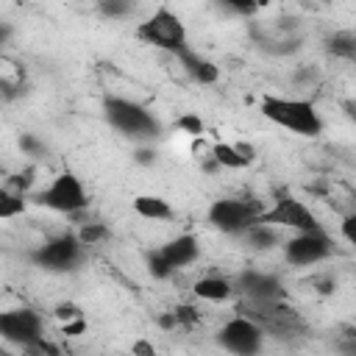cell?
Masks as SVG:
<instances>
[{"label": "cell", "mask_w": 356, "mask_h": 356, "mask_svg": "<svg viewBox=\"0 0 356 356\" xmlns=\"http://www.w3.org/2000/svg\"><path fill=\"white\" fill-rule=\"evenodd\" d=\"M339 234H342L345 242H350V245L356 248V209L348 211V214L342 217V222H339Z\"/></svg>", "instance_id": "cell-27"}, {"label": "cell", "mask_w": 356, "mask_h": 356, "mask_svg": "<svg viewBox=\"0 0 356 356\" xmlns=\"http://www.w3.org/2000/svg\"><path fill=\"white\" fill-rule=\"evenodd\" d=\"M108 236V228L103 225V222H83L81 228H78V239L83 242V245H97V242H103Z\"/></svg>", "instance_id": "cell-21"}, {"label": "cell", "mask_w": 356, "mask_h": 356, "mask_svg": "<svg viewBox=\"0 0 356 356\" xmlns=\"http://www.w3.org/2000/svg\"><path fill=\"white\" fill-rule=\"evenodd\" d=\"M0 337L8 345H17L28 353H39V348L47 342L44 339V323L39 312L22 306V309H8L0 314Z\"/></svg>", "instance_id": "cell-8"}, {"label": "cell", "mask_w": 356, "mask_h": 356, "mask_svg": "<svg viewBox=\"0 0 356 356\" xmlns=\"http://www.w3.org/2000/svg\"><path fill=\"white\" fill-rule=\"evenodd\" d=\"M259 111L273 125L295 134V136H320L323 134V117L314 108V103L303 97H281V95H264L259 103Z\"/></svg>", "instance_id": "cell-1"}, {"label": "cell", "mask_w": 356, "mask_h": 356, "mask_svg": "<svg viewBox=\"0 0 356 356\" xmlns=\"http://www.w3.org/2000/svg\"><path fill=\"white\" fill-rule=\"evenodd\" d=\"M103 114H106L108 125L114 131H120L122 136H128V139H153L161 131V125L150 114V108L131 100V97H120V95L106 97L103 100Z\"/></svg>", "instance_id": "cell-2"}, {"label": "cell", "mask_w": 356, "mask_h": 356, "mask_svg": "<svg viewBox=\"0 0 356 356\" xmlns=\"http://www.w3.org/2000/svg\"><path fill=\"white\" fill-rule=\"evenodd\" d=\"M234 292H236V281H231L225 275H203L195 281V295L209 303H222V300L234 298Z\"/></svg>", "instance_id": "cell-16"}, {"label": "cell", "mask_w": 356, "mask_h": 356, "mask_svg": "<svg viewBox=\"0 0 356 356\" xmlns=\"http://www.w3.org/2000/svg\"><path fill=\"white\" fill-rule=\"evenodd\" d=\"M159 325H161V328H167V331H170V328H178V323H175V314H172V312L161 314V317H159Z\"/></svg>", "instance_id": "cell-36"}, {"label": "cell", "mask_w": 356, "mask_h": 356, "mask_svg": "<svg viewBox=\"0 0 356 356\" xmlns=\"http://www.w3.org/2000/svg\"><path fill=\"white\" fill-rule=\"evenodd\" d=\"M261 331L264 337H273V339H298L306 325H303V317L286 303V300H273V303H245V312Z\"/></svg>", "instance_id": "cell-4"}, {"label": "cell", "mask_w": 356, "mask_h": 356, "mask_svg": "<svg viewBox=\"0 0 356 356\" xmlns=\"http://www.w3.org/2000/svg\"><path fill=\"white\" fill-rule=\"evenodd\" d=\"M245 239H248V245H250L253 250H273L275 245H281V234H278V228L264 225V222H256V225L245 234Z\"/></svg>", "instance_id": "cell-19"}, {"label": "cell", "mask_w": 356, "mask_h": 356, "mask_svg": "<svg viewBox=\"0 0 356 356\" xmlns=\"http://www.w3.org/2000/svg\"><path fill=\"white\" fill-rule=\"evenodd\" d=\"M236 292H242L248 298V303H273V300H284L286 289L281 284V278L275 273H264V270H245L236 275Z\"/></svg>", "instance_id": "cell-12"}, {"label": "cell", "mask_w": 356, "mask_h": 356, "mask_svg": "<svg viewBox=\"0 0 356 356\" xmlns=\"http://www.w3.org/2000/svg\"><path fill=\"white\" fill-rule=\"evenodd\" d=\"M97 11H100L103 17L117 19V17H128V14L134 11V6H131V3H122V0H103V3L97 6Z\"/></svg>", "instance_id": "cell-23"}, {"label": "cell", "mask_w": 356, "mask_h": 356, "mask_svg": "<svg viewBox=\"0 0 356 356\" xmlns=\"http://www.w3.org/2000/svg\"><path fill=\"white\" fill-rule=\"evenodd\" d=\"M259 222L273 225L278 231L286 228L292 234H320V231H325L323 222H320V217L303 200H298L295 195H278L273 200V206H267L261 211Z\"/></svg>", "instance_id": "cell-6"}, {"label": "cell", "mask_w": 356, "mask_h": 356, "mask_svg": "<svg viewBox=\"0 0 356 356\" xmlns=\"http://www.w3.org/2000/svg\"><path fill=\"white\" fill-rule=\"evenodd\" d=\"M22 209H25V195H19V192L3 186V189H0V217H3V220H11V217L22 214Z\"/></svg>", "instance_id": "cell-20"}, {"label": "cell", "mask_w": 356, "mask_h": 356, "mask_svg": "<svg viewBox=\"0 0 356 356\" xmlns=\"http://www.w3.org/2000/svg\"><path fill=\"white\" fill-rule=\"evenodd\" d=\"M334 256V242L325 231L320 234H292L284 239V259L292 267H314Z\"/></svg>", "instance_id": "cell-11"}, {"label": "cell", "mask_w": 356, "mask_h": 356, "mask_svg": "<svg viewBox=\"0 0 356 356\" xmlns=\"http://www.w3.org/2000/svg\"><path fill=\"white\" fill-rule=\"evenodd\" d=\"M136 36L156 47V50H164V53H172L175 58L189 47V36H186V25L181 22V17L167 8V6H159L147 19H142L136 25Z\"/></svg>", "instance_id": "cell-3"}, {"label": "cell", "mask_w": 356, "mask_h": 356, "mask_svg": "<svg viewBox=\"0 0 356 356\" xmlns=\"http://www.w3.org/2000/svg\"><path fill=\"white\" fill-rule=\"evenodd\" d=\"M19 147H22V153H25V156H31V159H42V156L47 153L44 142H42V139H36L33 134H22V136H19Z\"/></svg>", "instance_id": "cell-24"}, {"label": "cell", "mask_w": 356, "mask_h": 356, "mask_svg": "<svg viewBox=\"0 0 356 356\" xmlns=\"http://www.w3.org/2000/svg\"><path fill=\"white\" fill-rule=\"evenodd\" d=\"M222 8H228V11H234V14H253L256 11V6H250V3H225Z\"/></svg>", "instance_id": "cell-33"}, {"label": "cell", "mask_w": 356, "mask_h": 356, "mask_svg": "<svg viewBox=\"0 0 356 356\" xmlns=\"http://www.w3.org/2000/svg\"><path fill=\"white\" fill-rule=\"evenodd\" d=\"M134 211L142 220H156V222H164V220L172 217V206L161 195H136L134 197Z\"/></svg>", "instance_id": "cell-17"}, {"label": "cell", "mask_w": 356, "mask_h": 356, "mask_svg": "<svg viewBox=\"0 0 356 356\" xmlns=\"http://www.w3.org/2000/svg\"><path fill=\"white\" fill-rule=\"evenodd\" d=\"M134 161H136V164H153V161H156V150H153V147H139V150L134 153Z\"/></svg>", "instance_id": "cell-30"}, {"label": "cell", "mask_w": 356, "mask_h": 356, "mask_svg": "<svg viewBox=\"0 0 356 356\" xmlns=\"http://www.w3.org/2000/svg\"><path fill=\"white\" fill-rule=\"evenodd\" d=\"M172 314H175V323H178V325H195V323L200 320V312H197L195 306H189V303L175 306Z\"/></svg>", "instance_id": "cell-26"}, {"label": "cell", "mask_w": 356, "mask_h": 356, "mask_svg": "<svg viewBox=\"0 0 356 356\" xmlns=\"http://www.w3.org/2000/svg\"><path fill=\"white\" fill-rule=\"evenodd\" d=\"M325 50L342 61H356V31H337L325 39Z\"/></svg>", "instance_id": "cell-18"}, {"label": "cell", "mask_w": 356, "mask_h": 356, "mask_svg": "<svg viewBox=\"0 0 356 356\" xmlns=\"http://www.w3.org/2000/svg\"><path fill=\"white\" fill-rule=\"evenodd\" d=\"M339 108H342V114H345L350 122H356V100H353V97H345V100L339 103Z\"/></svg>", "instance_id": "cell-34"}, {"label": "cell", "mask_w": 356, "mask_h": 356, "mask_svg": "<svg viewBox=\"0 0 356 356\" xmlns=\"http://www.w3.org/2000/svg\"><path fill=\"white\" fill-rule=\"evenodd\" d=\"M58 317H61V320H67V323H70V320H75V317H81V312H78V309H75V306H70V303H67V306H64V303H61V306H58Z\"/></svg>", "instance_id": "cell-35"}, {"label": "cell", "mask_w": 356, "mask_h": 356, "mask_svg": "<svg viewBox=\"0 0 356 356\" xmlns=\"http://www.w3.org/2000/svg\"><path fill=\"white\" fill-rule=\"evenodd\" d=\"M83 242L78 239V234H56L50 239H44L33 253H31V261L47 273H67V270H75L83 259Z\"/></svg>", "instance_id": "cell-9"}, {"label": "cell", "mask_w": 356, "mask_h": 356, "mask_svg": "<svg viewBox=\"0 0 356 356\" xmlns=\"http://www.w3.org/2000/svg\"><path fill=\"white\" fill-rule=\"evenodd\" d=\"M261 211L264 209L248 197H217L209 206V222L228 236H245L259 222Z\"/></svg>", "instance_id": "cell-7"}, {"label": "cell", "mask_w": 356, "mask_h": 356, "mask_svg": "<svg viewBox=\"0 0 356 356\" xmlns=\"http://www.w3.org/2000/svg\"><path fill=\"white\" fill-rule=\"evenodd\" d=\"M31 184H33V170L28 167L25 172L19 170V172H14L11 178H8V189H14V192H19V195H28V189H31Z\"/></svg>", "instance_id": "cell-25"}, {"label": "cell", "mask_w": 356, "mask_h": 356, "mask_svg": "<svg viewBox=\"0 0 356 356\" xmlns=\"http://www.w3.org/2000/svg\"><path fill=\"white\" fill-rule=\"evenodd\" d=\"M134 356H156V348L147 339H136L134 342Z\"/></svg>", "instance_id": "cell-32"}, {"label": "cell", "mask_w": 356, "mask_h": 356, "mask_svg": "<svg viewBox=\"0 0 356 356\" xmlns=\"http://www.w3.org/2000/svg\"><path fill=\"white\" fill-rule=\"evenodd\" d=\"M159 253L164 256V261L172 267V270H181V267H189L197 261L200 256V245H197V236L195 234H178L172 239H167Z\"/></svg>", "instance_id": "cell-13"}, {"label": "cell", "mask_w": 356, "mask_h": 356, "mask_svg": "<svg viewBox=\"0 0 356 356\" xmlns=\"http://www.w3.org/2000/svg\"><path fill=\"white\" fill-rule=\"evenodd\" d=\"M33 203L56 214H81L89 206V195L83 189V181L72 170H64L53 175V181L33 195Z\"/></svg>", "instance_id": "cell-5"}, {"label": "cell", "mask_w": 356, "mask_h": 356, "mask_svg": "<svg viewBox=\"0 0 356 356\" xmlns=\"http://www.w3.org/2000/svg\"><path fill=\"white\" fill-rule=\"evenodd\" d=\"M147 273L153 275V278H159V281H164V278H170L175 270L164 261V256L159 253V250H153V253H147Z\"/></svg>", "instance_id": "cell-22"}, {"label": "cell", "mask_w": 356, "mask_h": 356, "mask_svg": "<svg viewBox=\"0 0 356 356\" xmlns=\"http://www.w3.org/2000/svg\"><path fill=\"white\" fill-rule=\"evenodd\" d=\"M264 339H267L264 331L248 314L231 317L217 331V345L222 350H228L231 356H259L261 348H264Z\"/></svg>", "instance_id": "cell-10"}, {"label": "cell", "mask_w": 356, "mask_h": 356, "mask_svg": "<svg viewBox=\"0 0 356 356\" xmlns=\"http://www.w3.org/2000/svg\"><path fill=\"white\" fill-rule=\"evenodd\" d=\"M86 328V323H83V317H75V320H70V323H64V334L67 337H78L81 331Z\"/></svg>", "instance_id": "cell-31"}, {"label": "cell", "mask_w": 356, "mask_h": 356, "mask_svg": "<svg viewBox=\"0 0 356 356\" xmlns=\"http://www.w3.org/2000/svg\"><path fill=\"white\" fill-rule=\"evenodd\" d=\"M211 159L222 170H242L256 161V150L248 142H214L211 145Z\"/></svg>", "instance_id": "cell-14"}, {"label": "cell", "mask_w": 356, "mask_h": 356, "mask_svg": "<svg viewBox=\"0 0 356 356\" xmlns=\"http://www.w3.org/2000/svg\"><path fill=\"white\" fill-rule=\"evenodd\" d=\"M178 128H181V131H186V134H192V136H200V134L206 131L203 120H200V117H195V114H184V117H178Z\"/></svg>", "instance_id": "cell-28"}, {"label": "cell", "mask_w": 356, "mask_h": 356, "mask_svg": "<svg viewBox=\"0 0 356 356\" xmlns=\"http://www.w3.org/2000/svg\"><path fill=\"white\" fill-rule=\"evenodd\" d=\"M337 350H339V356H356V331L353 328L337 339Z\"/></svg>", "instance_id": "cell-29"}, {"label": "cell", "mask_w": 356, "mask_h": 356, "mask_svg": "<svg viewBox=\"0 0 356 356\" xmlns=\"http://www.w3.org/2000/svg\"><path fill=\"white\" fill-rule=\"evenodd\" d=\"M178 64H181V70H184L195 83H200V86H211V83H217V78H220V67H217L211 58L195 53L192 47H186V50L178 56Z\"/></svg>", "instance_id": "cell-15"}]
</instances>
